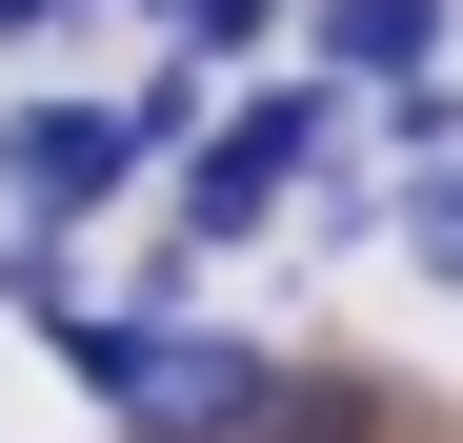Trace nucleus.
Here are the masks:
<instances>
[{"instance_id": "4", "label": "nucleus", "mask_w": 463, "mask_h": 443, "mask_svg": "<svg viewBox=\"0 0 463 443\" xmlns=\"http://www.w3.org/2000/svg\"><path fill=\"white\" fill-rule=\"evenodd\" d=\"M302 41H323V81H403V61H443V41H463V0H323Z\"/></svg>"}, {"instance_id": "3", "label": "nucleus", "mask_w": 463, "mask_h": 443, "mask_svg": "<svg viewBox=\"0 0 463 443\" xmlns=\"http://www.w3.org/2000/svg\"><path fill=\"white\" fill-rule=\"evenodd\" d=\"M121 162H141V141H121V101H21V121H0V202H21L41 242H61L81 202H121Z\"/></svg>"}, {"instance_id": "1", "label": "nucleus", "mask_w": 463, "mask_h": 443, "mask_svg": "<svg viewBox=\"0 0 463 443\" xmlns=\"http://www.w3.org/2000/svg\"><path fill=\"white\" fill-rule=\"evenodd\" d=\"M41 343L121 403V443H262V403H282V363L222 343V323H81V303H41Z\"/></svg>"}, {"instance_id": "6", "label": "nucleus", "mask_w": 463, "mask_h": 443, "mask_svg": "<svg viewBox=\"0 0 463 443\" xmlns=\"http://www.w3.org/2000/svg\"><path fill=\"white\" fill-rule=\"evenodd\" d=\"M383 242H403V262H423V282H443V303H463V162H423V182H403V202H383Z\"/></svg>"}, {"instance_id": "7", "label": "nucleus", "mask_w": 463, "mask_h": 443, "mask_svg": "<svg viewBox=\"0 0 463 443\" xmlns=\"http://www.w3.org/2000/svg\"><path fill=\"white\" fill-rule=\"evenodd\" d=\"M383 101V141H403V162H443V141H463V81H443V61H403V81H363Z\"/></svg>"}, {"instance_id": "8", "label": "nucleus", "mask_w": 463, "mask_h": 443, "mask_svg": "<svg viewBox=\"0 0 463 443\" xmlns=\"http://www.w3.org/2000/svg\"><path fill=\"white\" fill-rule=\"evenodd\" d=\"M41 21H81V0H0V41H41Z\"/></svg>"}, {"instance_id": "5", "label": "nucleus", "mask_w": 463, "mask_h": 443, "mask_svg": "<svg viewBox=\"0 0 463 443\" xmlns=\"http://www.w3.org/2000/svg\"><path fill=\"white\" fill-rule=\"evenodd\" d=\"M383 363H282V403H262V443H383Z\"/></svg>"}, {"instance_id": "2", "label": "nucleus", "mask_w": 463, "mask_h": 443, "mask_svg": "<svg viewBox=\"0 0 463 443\" xmlns=\"http://www.w3.org/2000/svg\"><path fill=\"white\" fill-rule=\"evenodd\" d=\"M323 141H343V81H282V101H242V121H222L202 162H182V222H162V282H202L222 242H262V222L302 202V162H323Z\"/></svg>"}]
</instances>
